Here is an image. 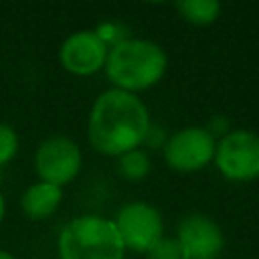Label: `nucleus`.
Instances as JSON below:
<instances>
[{
  "label": "nucleus",
  "mask_w": 259,
  "mask_h": 259,
  "mask_svg": "<svg viewBox=\"0 0 259 259\" xmlns=\"http://www.w3.org/2000/svg\"><path fill=\"white\" fill-rule=\"evenodd\" d=\"M166 140H168V136H166L164 127H160V125H156V123H150L148 134H146V138H144V144H148L150 148H164Z\"/></svg>",
  "instance_id": "17"
},
{
  "label": "nucleus",
  "mask_w": 259,
  "mask_h": 259,
  "mask_svg": "<svg viewBox=\"0 0 259 259\" xmlns=\"http://www.w3.org/2000/svg\"><path fill=\"white\" fill-rule=\"evenodd\" d=\"M146 259H184L176 237H162L148 253Z\"/></svg>",
  "instance_id": "14"
},
{
  "label": "nucleus",
  "mask_w": 259,
  "mask_h": 259,
  "mask_svg": "<svg viewBox=\"0 0 259 259\" xmlns=\"http://www.w3.org/2000/svg\"><path fill=\"white\" fill-rule=\"evenodd\" d=\"M18 154V134L12 125L0 121V166L14 160Z\"/></svg>",
  "instance_id": "13"
},
{
  "label": "nucleus",
  "mask_w": 259,
  "mask_h": 259,
  "mask_svg": "<svg viewBox=\"0 0 259 259\" xmlns=\"http://www.w3.org/2000/svg\"><path fill=\"white\" fill-rule=\"evenodd\" d=\"M113 223L125 245V251L146 255L164 237V221L160 210L144 200L123 204L117 210Z\"/></svg>",
  "instance_id": "6"
},
{
  "label": "nucleus",
  "mask_w": 259,
  "mask_h": 259,
  "mask_svg": "<svg viewBox=\"0 0 259 259\" xmlns=\"http://www.w3.org/2000/svg\"><path fill=\"white\" fill-rule=\"evenodd\" d=\"M117 160H119V162H117L119 174H121L125 180H130V182H140V180H144V178L150 174V170H152V162H150L148 154H146L144 150H140V148L121 154Z\"/></svg>",
  "instance_id": "12"
},
{
  "label": "nucleus",
  "mask_w": 259,
  "mask_h": 259,
  "mask_svg": "<svg viewBox=\"0 0 259 259\" xmlns=\"http://www.w3.org/2000/svg\"><path fill=\"white\" fill-rule=\"evenodd\" d=\"M107 53V45L95 34V30H77L63 40L59 61L67 73L89 77L105 67Z\"/></svg>",
  "instance_id": "9"
},
{
  "label": "nucleus",
  "mask_w": 259,
  "mask_h": 259,
  "mask_svg": "<svg viewBox=\"0 0 259 259\" xmlns=\"http://www.w3.org/2000/svg\"><path fill=\"white\" fill-rule=\"evenodd\" d=\"M63 200V188L51 184V182H34L30 184L22 196H20V208L22 212L32 221L49 219Z\"/></svg>",
  "instance_id": "10"
},
{
  "label": "nucleus",
  "mask_w": 259,
  "mask_h": 259,
  "mask_svg": "<svg viewBox=\"0 0 259 259\" xmlns=\"http://www.w3.org/2000/svg\"><path fill=\"white\" fill-rule=\"evenodd\" d=\"M83 166V154L75 140L67 136H51L42 140L34 152V170L42 182L59 188L73 182Z\"/></svg>",
  "instance_id": "7"
},
{
  "label": "nucleus",
  "mask_w": 259,
  "mask_h": 259,
  "mask_svg": "<svg viewBox=\"0 0 259 259\" xmlns=\"http://www.w3.org/2000/svg\"><path fill=\"white\" fill-rule=\"evenodd\" d=\"M206 130H208V134L214 138V140H221L225 134H229L231 132V125H229V119L225 117V115H214V117H210V121L204 125Z\"/></svg>",
  "instance_id": "16"
},
{
  "label": "nucleus",
  "mask_w": 259,
  "mask_h": 259,
  "mask_svg": "<svg viewBox=\"0 0 259 259\" xmlns=\"http://www.w3.org/2000/svg\"><path fill=\"white\" fill-rule=\"evenodd\" d=\"M57 253L59 259H123L125 245L113 219L79 214L61 229Z\"/></svg>",
  "instance_id": "3"
},
{
  "label": "nucleus",
  "mask_w": 259,
  "mask_h": 259,
  "mask_svg": "<svg viewBox=\"0 0 259 259\" xmlns=\"http://www.w3.org/2000/svg\"><path fill=\"white\" fill-rule=\"evenodd\" d=\"M176 241L184 259H219L225 249L221 225L206 214H188L180 221Z\"/></svg>",
  "instance_id": "8"
},
{
  "label": "nucleus",
  "mask_w": 259,
  "mask_h": 259,
  "mask_svg": "<svg viewBox=\"0 0 259 259\" xmlns=\"http://www.w3.org/2000/svg\"><path fill=\"white\" fill-rule=\"evenodd\" d=\"M214 166L231 182H251L259 178V136L237 127L217 140Z\"/></svg>",
  "instance_id": "4"
},
{
  "label": "nucleus",
  "mask_w": 259,
  "mask_h": 259,
  "mask_svg": "<svg viewBox=\"0 0 259 259\" xmlns=\"http://www.w3.org/2000/svg\"><path fill=\"white\" fill-rule=\"evenodd\" d=\"M217 140L208 134L204 125L180 127L168 136L162 152L166 164L176 172H198L214 160Z\"/></svg>",
  "instance_id": "5"
},
{
  "label": "nucleus",
  "mask_w": 259,
  "mask_h": 259,
  "mask_svg": "<svg viewBox=\"0 0 259 259\" xmlns=\"http://www.w3.org/2000/svg\"><path fill=\"white\" fill-rule=\"evenodd\" d=\"M178 14L194 24V26H208L221 14V4L217 0H180L176 2Z\"/></svg>",
  "instance_id": "11"
},
{
  "label": "nucleus",
  "mask_w": 259,
  "mask_h": 259,
  "mask_svg": "<svg viewBox=\"0 0 259 259\" xmlns=\"http://www.w3.org/2000/svg\"><path fill=\"white\" fill-rule=\"evenodd\" d=\"M0 259H16L12 253H8V251H4V249H0Z\"/></svg>",
  "instance_id": "19"
},
{
  "label": "nucleus",
  "mask_w": 259,
  "mask_h": 259,
  "mask_svg": "<svg viewBox=\"0 0 259 259\" xmlns=\"http://www.w3.org/2000/svg\"><path fill=\"white\" fill-rule=\"evenodd\" d=\"M95 34L107 45V49H111L113 45H117V42L127 38V34L123 32V26L117 24V22H103V24H99L95 28Z\"/></svg>",
  "instance_id": "15"
},
{
  "label": "nucleus",
  "mask_w": 259,
  "mask_h": 259,
  "mask_svg": "<svg viewBox=\"0 0 259 259\" xmlns=\"http://www.w3.org/2000/svg\"><path fill=\"white\" fill-rule=\"evenodd\" d=\"M103 69L113 89L138 95L162 81L168 71V55L154 40L127 36L109 49Z\"/></svg>",
  "instance_id": "2"
},
{
  "label": "nucleus",
  "mask_w": 259,
  "mask_h": 259,
  "mask_svg": "<svg viewBox=\"0 0 259 259\" xmlns=\"http://www.w3.org/2000/svg\"><path fill=\"white\" fill-rule=\"evenodd\" d=\"M4 212H6V204H4V196H2V192H0V223H2V219H4Z\"/></svg>",
  "instance_id": "18"
},
{
  "label": "nucleus",
  "mask_w": 259,
  "mask_h": 259,
  "mask_svg": "<svg viewBox=\"0 0 259 259\" xmlns=\"http://www.w3.org/2000/svg\"><path fill=\"white\" fill-rule=\"evenodd\" d=\"M150 123L148 107L138 95L109 87L91 105L87 140L99 154L119 158L144 144Z\"/></svg>",
  "instance_id": "1"
}]
</instances>
